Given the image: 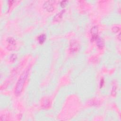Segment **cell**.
I'll use <instances>...</instances> for the list:
<instances>
[{
	"label": "cell",
	"mask_w": 121,
	"mask_h": 121,
	"mask_svg": "<svg viewBox=\"0 0 121 121\" xmlns=\"http://www.w3.org/2000/svg\"><path fill=\"white\" fill-rule=\"evenodd\" d=\"M29 69H27L25 70L20 75L18 81H17L15 89V95L17 96L19 95L22 91L25 82L28 76Z\"/></svg>",
	"instance_id": "obj_1"
},
{
	"label": "cell",
	"mask_w": 121,
	"mask_h": 121,
	"mask_svg": "<svg viewBox=\"0 0 121 121\" xmlns=\"http://www.w3.org/2000/svg\"><path fill=\"white\" fill-rule=\"evenodd\" d=\"M46 36L44 34H42L39 36L38 37V40L39 41V43H43L44 42L45 40H46Z\"/></svg>",
	"instance_id": "obj_9"
},
{
	"label": "cell",
	"mask_w": 121,
	"mask_h": 121,
	"mask_svg": "<svg viewBox=\"0 0 121 121\" xmlns=\"http://www.w3.org/2000/svg\"><path fill=\"white\" fill-rule=\"evenodd\" d=\"M54 2L53 0L46 1L43 5V8L48 12H51L54 10Z\"/></svg>",
	"instance_id": "obj_3"
},
{
	"label": "cell",
	"mask_w": 121,
	"mask_h": 121,
	"mask_svg": "<svg viewBox=\"0 0 121 121\" xmlns=\"http://www.w3.org/2000/svg\"><path fill=\"white\" fill-rule=\"evenodd\" d=\"M90 33L91 34V41H93L94 40H96L98 37V27L95 26H93L90 30Z\"/></svg>",
	"instance_id": "obj_5"
},
{
	"label": "cell",
	"mask_w": 121,
	"mask_h": 121,
	"mask_svg": "<svg viewBox=\"0 0 121 121\" xmlns=\"http://www.w3.org/2000/svg\"><path fill=\"white\" fill-rule=\"evenodd\" d=\"M7 42L8 43V48L9 50H13L16 45V40L12 37H9L7 39Z\"/></svg>",
	"instance_id": "obj_4"
},
{
	"label": "cell",
	"mask_w": 121,
	"mask_h": 121,
	"mask_svg": "<svg viewBox=\"0 0 121 121\" xmlns=\"http://www.w3.org/2000/svg\"><path fill=\"white\" fill-rule=\"evenodd\" d=\"M51 105V102L48 98H45L43 100L41 103V106L44 108L47 109L50 107Z\"/></svg>",
	"instance_id": "obj_8"
},
{
	"label": "cell",
	"mask_w": 121,
	"mask_h": 121,
	"mask_svg": "<svg viewBox=\"0 0 121 121\" xmlns=\"http://www.w3.org/2000/svg\"><path fill=\"white\" fill-rule=\"evenodd\" d=\"M120 30V28L118 26H113L112 28V31L113 32V33H117Z\"/></svg>",
	"instance_id": "obj_10"
},
{
	"label": "cell",
	"mask_w": 121,
	"mask_h": 121,
	"mask_svg": "<svg viewBox=\"0 0 121 121\" xmlns=\"http://www.w3.org/2000/svg\"><path fill=\"white\" fill-rule=\"evenodd\" d=\"M67 2H68V1H67V0H63V1H62L60 2V5H61V6H62V7L65 6L66 5V3H67Z\"/></svg>",
	"instance_id": "obj_12"
},
{
	"label": "cell",
	"mask_w": 121,
	"mask_h": 121,
	"mask_svg": "<svg viewBox=\"0 0 121 121\" xmlns=\"http://www.w3.org/2000/svg\"><path fill=\"white\" fill-rule=\"evenodd\" d=\"M79 49V44L76 40H72L69 44V51L70 52L75 53Z\"/></svg>",
	"instance_id": "obj_2"
},
{
	"label": "cell",
	"mask_w": 121,
	"mask_h": 121,
	"mask_svg": "<svg viewBox=\"0 0 121 121\" xmlns=\"http://www.w3.org/2000/svg\"><path fill=\"white\" fill-rule=\"evenodd\" d=\"M96 45L97 47L100 48H103L104 46V41L103 38L100 37H98V38L96 39Z\"/></svg>",
	"instance_id": "obj_7"
},
{
	"label": "cell",
	"mask_w": 121,
	"mask_h": 121,
	"mask_svg": "<svg viewBox=\"0 0 121 121\" xmlns=\"http://www.w3.org/2000/svg\"><path fill=\"white\" fill-rule=\"evenodd\" d=\"M65 9H63L61 11H60V12L57 13L54 17L53 18V21H54V22H59L60 20H61V19H62V16H63V14L65 12Z\"/></svg>",
	"instance_id": "obj_6"
},
{
	"label": "cell",
	"mask_w": 121,
	"mask_h": 121,
	"mask_svg": "<svg viewBox=\"0 0 121 121\" xmlns=\"http://www.w3.org/2000/svg\"><path fill=\"white\" fill-rule=\"evenodd\" d=\"M104 83V80L103 79H102L101 80V82H100V87H101L103 86Z\"/></svg>",
	"instance_id": "obj_13"
},
{
	"label": "cell",
	"mask_w": 121,
	"mask_h": 121,
	"mask_svg": "<svg viewBox=\"0 0 121 121\" xmlns=\"http://www.w3.org/2000/svg\"><path fill=\"white\" fill-rule=\"evenodd\" d=\"M17 59V55L16 54H12L11 55V56H10V60L12 61H14L15 60H16V59Z\"/></svg>",
	"instance_id": "obj_11"
}]
</instances>
